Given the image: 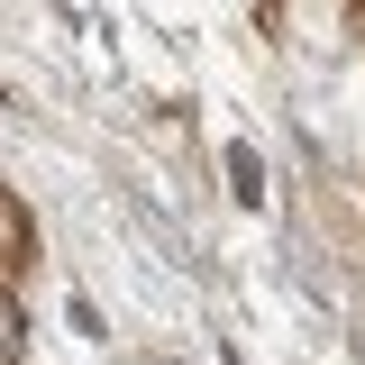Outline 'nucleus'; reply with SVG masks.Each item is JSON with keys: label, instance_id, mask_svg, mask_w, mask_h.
<instances>
[{"label": "nucleus", "instance_id": "f257e3e1", "mask_svg": "<svg viewBox=\"0 0 365 365\" xmlns=\"http://www.w3.org/2000/svg\"><path fill=\"white\" fill-rule=\"evenodd\" d=\"M274 182H283V165H274V146H256L247 128H228L220 146H210V192H220L237 220H274Z\"/></svg>", "mask_w": 365, "mask_h": 365}, {"label": "nucleus", "instance_id": "f03ea898", "mask_svg": "<svg viewBox=\"0 0 365 365\" xmlns=\"http://www.w3.org/2000/svg\"><path fill=\"white\" fill-rule=\"evenodd\" d=\"M28 347H37L28 292H19V283H0V365H28Z\"/></svg>", "mask_w": 365, "mask_h": 365}, {"label": "nucleus", "instance_id": "7ed1b4c3", "mask_svg": "<svg viewBox=\"0 0 365 365\" xmlns=\"http://www.w3.org/2000/svg\"><path fill=\"white\" fill-rule=\"evenodd\" d=\"M237 9H247V0H237Z\"/></svg>", "mask_w": 365, "mask_h": 365}]
</instances>
